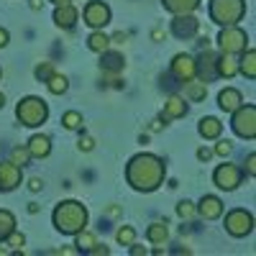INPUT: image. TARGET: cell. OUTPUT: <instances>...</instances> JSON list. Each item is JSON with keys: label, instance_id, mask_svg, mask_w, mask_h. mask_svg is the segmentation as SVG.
Returning a JSON list of instances; mask_svg holds the SVG:
<instances>
[{"label": "cell", "instance_id": "obj_1", "mask_svg": "<svg viewBox=\"0 0 256 256\" xmlns=\"http://www.w3.org/2000/svg\"><path fill=\"white\" fill-rule=\"evenodd\" d=\"M166 166L154 154H136L126 166V180L136 192H154L164 182Z\"/></svg>", "mask_w": 256, "mask_h": 256}, {"label": "cell", "instance_id": "obj_2", "mask_svg": "<svg viewBox=\"0 0 256 256\" xmlns=\"http://www.w3.org/2000/svg\"><path fill=\"white\" fill-rule=\"evenodd\" d=\"M54 228L59 233H64V236H74V233L84 230V226H88V208H84L82 202L77 200H64L54 208Z\"/></svg>", "mask_w": 256, "mask_h": 256}, {"label": "cell", "instance_id": "obj_3", "mask_svg": "<svg viewBox=\"0 0 256 256\" xmlns=\"http://www.w3.org/2000/svg\"><path fill=\"white\" fill-rule=\"evenodd\" d=\"M210 20L218 26H236L246 16V0H210Z\"/></svg>", "mask_w": 256, "mask_h": 256}, {"label": "cell", "instance_id": "obj_4", "mask_svg": "<svg viewBox=\"0 0 256 256\" xmlns=\"http://www.w3.org/2000/svg\"><path fill=\"white\" fill-rule=\"evenodd\" d=\"M16 118H18L20 126L36 128L49 118V105H46V100H41L36 95H28L16 105Z\"/></svg>", "mask_w": 256, "mask_h": 256}, {"label": "cell", "instance_id": "obj_5", "mask_svg": "<svg viewBox=\"0 0 256 256\" xmlns=\"http://www.w3.org/2000/svg\"><path fill=\"white\" fill-rule=\"evenodd\" d=\"M230 128H233V134H236V136L254 141L256 138V105H244L241 102L238 108L233 110Z\"/></svg>", "mask_w": 256, "mask_h": 256}, {"label": "cell", "instance_id": "obj_6", "mask_svg": "<svg viewBox=\"0 0 256 256\" xmlns=\"http://www.w3.org/2000/svg\"><path fill=\"white\" fill-rule=\"evenodd\" d=\"M226 230L230 233L233 238L248 236V233L254 230V216H251V212H246L244 208H236V210L226 212Z\"/></svg>", "mask_w": 256, "mask_h": 256}, {"label": "cell", "instance_id": "obj_7", "mask_svg": "<svg viewBox=\"0 0 256 256\" xmlns=\"http://www.w3.org/2000/svg\"><path fill=\"white\" fill-rule=\"evenodd\" d=\"M246 41H248V36H246L244 28H238V26H223V31L218 36V46L226 54H241L246 49Z\"/></svg>", "mask_w": 256, "mask_h": 256}, {"label": "cell", "instance_id": "obj_8", "mask_svg": "<svg viewBox=\"0 0 256 256\" xmlns=\"http://www.w3.org/2000/svg\"><path fill=\"white\" fill-rule=\"evenodd\" d=\"M244 180V169L236 166V164H220L216 172H212V182H216L220 190L230 192V190H236Z\"/></svg>", "mask_w": 256, "mask_h": 256}, {"label": "cell", "instance_id": "obj_9", "mask_svg": "<svg viewBox=\"0 0 256 256\" xmlns=\"http://www.w3.org/2000/svg\"><path fill=\"white\" fill-rule=\"evenodd\" d=\"M216 64H218V54L216 52H210L208 46L200 52V56L195 59V77H200V82H212L218 77V70H216Z\"/></svg>", "mask_w": 256, "mask_h": 256}, {"label": "cell", "instance_id": "obj_10", "mask_svg": "<svg viewBox=\"0 0 256 256\" xmlns=\"http://www.w3.org/2000/svg\"><path fill=\"white\" fill-rule=\"evenodd\" d=\"M84 24L90 28H102L110 24V8L102 3V0H90L84 6Z\"/></svg>", "mask_w": 256, "mask_h": 256}, {"label": "cell", "instance_id": "obj_11", "mask_svg": "<svg viewBox=\"0 0 256 256\" xmlns=\"http://www.w3.org/2000/svg\"><path fill=\"white\" fill-rule=\"evenodd\" d=\"M24 180V166L13 162H0V192H10Z\"/></svg>", "mask_w": 256, "mask_h": 256}, {"label": "cell", "instance_id": "obj_12", "mask_svg": "<svg viewBox=\"0 0 256 256\" xmlns=\"http://www.w3.org/2000/svg\"><path fill=\"white\" fill-rule=\"evenodd\" d=\"M198 28H200V20L192 16V13H177L174 20H172V34L177 38H184V41L195 36Z\"/></svg>", "mask_w": 256, "mask_h": 256}, {"label": "cell", "instance_id": "obj_13", "mask_svg": "<svg viewBox=\"0 0 256 256\" xmlns=\"http://www.w3.org/2000/svg\"><path fill=\"white\" fill-rule=\"evenodd\" d=\"M169 72H172L174 80L184 82V80H192L195 77V59H192L190 54H177L172 59V67H169Z\"/></svg>", "mask_w": 256, "mask_h": 256}, {"label": "cell", "instance_id": "obj_14", "mask_svg": "<svg viewBox=\"0 0 256 256\" xmlns=\"http://www.w3.org/2000/svg\"><path fill=\"white\" fill-rule=\"evenodd\" d=\"M198 212L205 218V220H216L223 216V200L216 198V195H205L198 205Z\"/></svg>", "mask_w": 256, "mask_h": 256}, {"label": "cell", "instance_id": "obj_15", "mask_svg": "<svg viewBox=\"0 0 256 256\" xmlns=\"http://www.w3.org/2000/svg\"><path fill=\"white\" fill-rule=\"evenodd\" d=\"M77 8L72 6V3H62V6H56V10H54V24L59 26V28H72L74 24H77Z\"/></svg>", "mask_w": 256, "mask_h": 256}, {"label": "cell", "instance_id": "obj_16", "mask_svg": "<svg viewBox=\"0 0 256 256\" xmlns=\"http://www.w3.org/2000/svg\"><path fill=\"white\" fill-rule=\"evenodd\" d=\"M26 148H28L31 159H46L52 154V141H49V136L36 134V136H31V141L26 144Z\"/></svg>", "mask_w": 256, "mask_h": 256}, {"label": "cell", "instance_id": "obj_17", "mask_svg": "<svg viewBox=\"0 0 256 256\" xmlns=\"http://www.w3.org/2000/svg\"><path fill=\"white\" fill-rule=\"evenodd\" d=\"M100 67H102V72H110V74H118L123 67H126V59H123V54L120 52H100Z\"/></svg>", "mask_w": 256, "mask_h": 256}, {"label": "cell", "instance_id": "obj_18", "mask_svg": "<svg viewBox=\"0 0 256 256\" xmlns=\"http://www.w3.org/2000/svg\"><path fill=\"white\" fill-rule=\"evenodd\" d=\"M241 102H244V95L236 88H226L218 95V105H220V110H226V113H233Z\"/></svg>", "mask_w": 256, "mask_h": 256}, {"label": "cell", "instance_id": "obj_19", "mask_svg": "<svg viewBox=\"0 0 256 256\" xmlns=\"http://www.w3.org/2000/svg\"><path fill=\"white\" fill-rule=\"evenodd\" d=\"M182 84V90H184V98L187 100H192V102H200V100H205V95H208V84L205 82H200V80H184V82H180Z\"/></svg>", "mask_w": 256, "mask_h": 256}, {"label": "cell", "instance_id": "obj_20", "mask_svg": "<svg viewBox=\"0 0 256 256\" xmlns=\"http://www.w3.org/2000/svg\"><path fill=\"white\" fill-rule=\"evenodd\" d=\"M182 116H187V102L180 95H172V98L164 102L162 120H172V118H182Z\"/></svg>", "mask_w": 256, "mask_h": 256}, {"label": "cell", "instance_id": "obj_21", "mask_svg": "<svg viewBox=\"0 0 256 256\" xmlns=\"http://www.w3.org/2000/svg\"><path fill=\"white\" fill-rule=\"evenodd\" d=\"M216 70H218V77L230 80V77H236V72H238V62L233 59V54H226V52H223V54L218 56Z\"/></svg>", "mask_w": 256, "mask_h": 256}, {"label": "cell", "instance_id": "obj_22", "mask_svg": "<svg viewBox=\"0 0 256 256\" xmlns=\"http://www.w3.org/2000/svg\"><path fill=\"white\" fill-rule=\"evenodd\" d=\"M162 6L169 10V13H192V10H198L200 6V0H162Z\"/></svg>", "mask_w": 256, "mask_h": 256}, {"label": "cell", "instance_id": "obj_23", "mask_svg": "<svg viewBox=\"0 0 256 256\" xmlns=\"http://www.w3.org/2000/svg\"><path fill=\"white\" fill-rule=\"evenodd\" d=\"M198 131H200V136L202 138H218L220 136V131H223V123L218 120V118H202L200 120V126H198Z\"/></svg>", "mask_w": 256, "mask_h": 256}, {"label": "cell", "instance_id": "obj_24", "mask_svg": "<svg viewBox=\"0 0 256 256\" xmlns=\"http://www.w3.org/2000/svg\"><path fill=\"white\" fill-rule=\"evenodd\" d=\"M241 62H238V70L244 72V77L248 80H256V52L254 49H244L241 52Z\"/></svg>", "mask_w": 256, "mask_h": 256}, {"label": "cell", "instance_id": "obj_25", "mask_svg": "<svg viewBox=\"0 0 256 256\" xmlns=\"http://www.w3.org/2000/svg\"><path fill=\"white\" fill-rule=\"evenodd\" d=\"M108 46H110V36H105L102 28H95V31L90 34V38H88V49L100 54V52H105Z\"/></svg>", "mask_w": 256, "mask_h": 256}, {"label": "cell", "instance_id": "obj_26", "mask_svg": "<svg viewBox=\"0 0 256 256\" xmlns=\"http://www.w3.org/2000/svg\"><path fill=\"white\" fill-rule=\"evenodd\" d=\"M146 238L152 241V244H164L166 238H169V228H166V223H152L146 228Z\"/></svg>", "mask_w": 256, "mask_h": 256}, {"label": "cell", "instance_id": "obj_27", "mask_svg": "<svg viewBox=\"0 0 256 256\" xmlns=\"http://www.w3.org/2000/svg\"><path fill=\"white\" fill-rule=\"evenodd\" d=\"M16 230V218L10 210H0V241H6Z\"/></svg>", "mask_w": 256, "mask_h": 256}, {"label": "cell", "instance_id": "obj_28", "mask_svg": "<svg viewBox=\"0 0 256 256\" xmlns=\"http://www.w3.org/2000/svg\"><path fill=\"white\" fill-rule=\"evenodd\" d=\"M46 88H49V92H52V95H62V92H67L70 82H67V77H64V74L52 72V77L46 80Z\"/></svg>", "mask_w": 256, "mask_h": 256}, {"label": "cell", "instance_id": "obj_29", "mask_svg": "<svg viewBox=\"0 0 256 256\" xmlns=\"http://www.w3.org/2000/svg\"><path fill=\"white\" fill-rule=\"evenodd\" d=\"M77 236V251H90L92 246H95V236L92 233H88V230H80V233H74Z\"/></svg>", "mask_w": 256, "mask_h": 256}, {"label": "cell", "instance_id": "obj_30", "mask_svg": "<svg viewBox=\"0 0 256 256\" xmlns=\"http://www.w3.org/2000/svg\"><path fill=\"white\" fill-rule=\"evenodd\" d=\"M62 123H64V128H70V131H77V128H82V116L77 110H67L62 116Z\"/></svg>", "mask_w": 256, "mask_h": 256}, {"label": "cell", "instance_id": "obj_31", "mask_svg": "<svg viewBox=\"0 0 256 256\" xmlns=\"http://www.w3.org/2000/svg\"><path fill=\"white\" fill-rule=\"evenodd\" d=\"M116 238H118V244H120V246H131V244L136 241V230H134L131 226H123V228H118Z\"/></svg>", "mask_w": 256, "mask_h": 256}, {"label": "cell", "instance_id": "obj_32", "mask_svg": "<svg viewBox=\"0 0 256 256\" xmlns=\"http://www.w3.org/2000/svg\"><path fill=\"white\" fill-rule=\"evenodd\" d=\"M28 159H31V154H28V148H26V146H16L13 152H10V162L18 164V166H26Z\"/></svg>", "mask_w": 256, "mask_h": 256}, {"label": "cell", "instance_id": "obj_33", "mask_svg": "<svg viewBox=\"0 0 256 256\" xmlns=\"http://www.w3.org/2000/svg\"><path fill=\"white\" fill-rule=\"evenodd\" d=\"M195 212H198V208L192 205L190 200H182V202L177 205V216H180V218H184V220H190L192 216H195Z\"/></svg>", "mask_w": 256, "mask_h": 256}, {"label": "cell", "instance_id": "obj_34", "mask_svg": "<svg viewBox=\"0 0 256 256\" xmlns=\"http://www.w3.org/2000/svg\"><path fill=\"white\" fill-rule=\"evenodd\" d=\"M52 72H54V70H52L49 62H46V64H38V67H36V77H38L41 82H46V80L52 77Z\"/></svg>", "mask_w": 256, "mask_h": 256}, {"label": "cell", "instance_id": "obj_35", "mask_svg": "<svg viewBox=\"0 0 256 256\" xmlns=\"http://www.w3.org/2000/svg\"><path fill=\"white\" fill-rule=\"evenodd\" d=\"M230 152H233V144H230L228 138H226V141H220V144L216 146V154H218V156H228Z\"/></svg>", "mask_w": 256, "mask_h": 256}, {"label": "cell", "instance_id": "obj_36", "mask_svg": "<svg viewBox=\"0 0 256 256\" xmlns=\"http://www.w3.org/2000/svg\"><path fill=\"white\" fill-rule=\"evenodd\" d=\"M6 241H8V244H10L13 248H20V246H24V244H26V238H24V236H20V233H16V230L10 233V236H8Z\"/></svg>", "mask_w": 256, "mask_h": 256}, {"label": "cell", "instance_id": "obj_37", "mask_svg": "<svg viewBox=\"0 0 256 256\" xmlns=\"http://www.w3.org/2000/svg\"><path fill=\"white\" fill-rule=\"evenodd\" d=\"M244 164H246L244 169H246V172H248V177H254V174H256V154H248Z\"/></svg>", "mask_w": 256, "mask_h": 256}, {"label": "cell", "instance_id": "obj_38", "mask_svg": "<svg viewBox=\"0 0 256 256\" xmlns=\"http://www.w3.org/2000/svg\"><path fill=\"white\" fill-rule=\"evenodd\" d=\"M92 146H95V141L90 136H82L80 138V148H82V152H92Z\"/></svg>", "mask_w": 256, "mask_h": 256}, {"label": "cell", "instance_id": "obj_39", "mask_svg": "<svg viewBox=\"0 0 256 256\" xmlns=\"http://www.w3.org/2000/svg\"><path fill=\"white\" fill-rule=\"evenodd\" d=\"M88 254H92V256H100V254H102V256H108V254H110V248H105V246H98V244H95Z\"/></svg>", "mask_w": 256, "mask_h": 256}, {"label": "cell", "instance_id": "obj_40", "mask_svg": "<svg viewBox=\"0 0 256 256\" xmlns=\"http://www.w3.org/2000/svg\"><path fill=\"white\" fill-rule=\"evenodd\" d=\"M41 187H44V182H41V180H38V177H34V180H31V182H28V190H31V192H38V190H41Z\"/></svg>", "mask_w": 256, "mask_h": 256}, {"label": "cell", "instance_id": "obj_41", "mask_svg": "<svg viewBox=\"0 0 256 256\" xmlns=\"http://www.w3.org/2000/svg\"><path fill=\"white\" fill-rule=\"evenodd\" d=\"M210 156H212L210 148H198V159H200V162H208Z\"/></svg>", "mask_w": 256, "mask_h": 256}, {"label": "cell", "instance_id": "obj_42", "mask_svg": "<svg viewBox=\"0 0 256 256\" xmlns=\"http://www.w3.org/2000/svg\"><path fill=\"white\" fill-rule=\"evenodd\" d=\"M8 38H10V36H8V31H6V28H0V49L8 46Z\"/></svg>", "mask_w": 256, "mask_h": 256}, {"label": "cell", "instance_id": "obj_43", "mask_svg": "<svg viewBox=\"0 0 256 256\" xmlns=\"http://www.w3.org/2000/svg\"><path fill=\"white\" fill-rule=\"evenodd\" d=\"M131 254H134V256H141V254H146V248H144V246H134V244H131Z\"/></svg>", "mask_w": 256, "mask_h": 256}, {"label": "cell", "instance_id": "obj_44", "mask_svg": "<svg viewBox=\"0 0 256 256\" xmlns=\"http://www.w3.org/2000/svg\"><path fill=\"white\" fill-rule=\"evenodd\" d=\"M41 6H44V0H31V8H34V10H38Z\"/></svg>", "mask_w": 256, "mask_h": 256}, {"label": "cell", "instance_id": "obj_45", "mask_svg": "<svg viewBox=\"0 0 256 256\" xmlns=\"http://www.w3.org/2000/svg\"><path fill=\"white\" fill-rule=\"evenodd\" d=\"M126 38H128V34H116L110 41H126Z\"/></svg>", "mask_w": 256, "mask_h": 256}, {"label": "cell", "instance_id": "obj_46", "mask_svg": "<svg viewBox=\"0 0 256 256\" xmlns=\"http://www.w3.org/2000/svg\"><path fill=\"white\" fill-rule=\"evenodd\" d=\"M159 128H162V118H159V120H154V123H152V131H159Z\"/></svg>", "mask_w": 256, "mask_h": 256}, {"label": "cell", "instance_id": "obj_47", "mask_svg": "<svg viewBox=\"0 0 256 256\" xmlns=\"http://www.w3.org/2000/svg\"><path fill=\"white\" fill-rule=\"evenodd\" d=\"M28 212H38V205L36 202H28Z\"/></svg>", "mask_w": 256, "mask_h": 256}, {"label": "cell", "instance_id": "obj_48", "mask_svg": "<svg viewBox=\"0 0 256 256\" xmlns=\"http://www.w3.org/2000/svg\"><path fill=\"white\" fill-rule=\"evenodd\" d=\"M54 6H62V3H72V0H52Z\"/></svg>", "mask_w": 256, "mask_h": 256}, {"label": "cell", "instance_id": "obj_49", "mask_svg": "<svg viewBox=\"0 0 256 256\" xmlns=\"http://www.w3.org/2000/svg\"><path fill=\"white\" fill-rule=\"evenodd\" d=\"M3 105H6V95H3V92H0V108H3Z\"/></svg>", "mask_w": 256, "mask_h": 256}]
</instances>
